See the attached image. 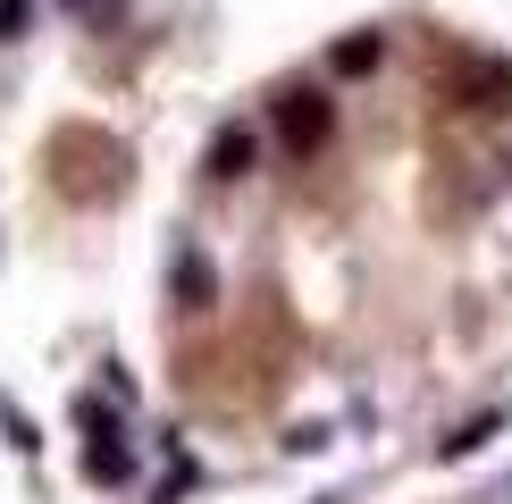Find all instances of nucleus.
Wrapping results in <instances>:
<instances>
[{"label": "nucleus", "mask_w": 512, "mask_h": 504, "mask_svg": "<svg viewBox=\"0 0 512 504\" xmlns=\"http://www.w3.org/2000/svg\"><path fill=\"white\" fill-rule=\"evenodd\" d=\"M328 126H336V110L319 93H286V101H277V135H286L294 160H311L319 143H328Z\"/></svg>", "instance_id": "1"}, {"label": "nucleus", "mask_w": 512, "mask_h": 504, "mask_svg": "<svg viewBox=\"0 0 512 504\" xmlns=\"http://www.w3.org/2000/svg\"><path fill=\"white\" fill-rule=\"evenodd\" d=\"M252 160H261V135H252V118H227L219 135H210V177H244Z\"/></svg>", "instance_id": "2"}, {"label": "nucleus", "mask_w": 512, "mask_h": 504, "mask_svg": "<svg viewBox=\"0 0 512 504\" xmlns=\"http://www.w3.org/2000/svg\"><path fill=\"white\" fill-rule=\"evenodd\" d=\"M496 429H504V412H479V420H462V429L445 437V462H454V454H479V446H487Z\"/></svg>", "instance_id": "3"}, {"label": "nucleus", "mask_w": 512, "mask_h": 504, "mask_svg": "<svg viewBox=\"0 0 512 504\" xmlns=\"http://www.w3.org/2000/svg\"><path fill=\"white\" fill-rule=\"evenodd\" d=\"M177 294H185V303H210V261H202V252H177Z\"/></svg>", "instance_id": "4"}, {"label": "nucleus", "mask_w": 512, "mask_h": 504, "mask_svg": "<svg viewBox=\"0 0 512 504\" xmlns=\"http://www.w3.org/2000/svg\"><path fill=\"white\" fill-rule=\"evenodd\" d=\"M378 68V34H353V42H336V76H370Z\"/></svg>", "instance_id": "5"}, {"label": "nucleus", "mask_w": 512, "mask_h": 504, "mask_svg": "<svg viewBox=\"0 0 512 504\" xmlns=\"http://www.w3.org/2000/svg\"><path fill=\"white\" fill-rule=\"evenodd\" d=\"M26 17H34V0H0V42L26 34Z\"/></svg>", "instance_id": "6"}, {"label": "nucleus", "mask_w": 512, "mask_h": 504, "mask_svg": "<svg viewBox=\"0 0 512 504\" xmlns=\"http://www.w3.org/2000/svg\"><path fill=\"white\" fill-rule=\"evenodd\" d=\"M59 9H76V17H118V0H59Z\"/></svg>", "instance_id": "7"}]
</instances>
